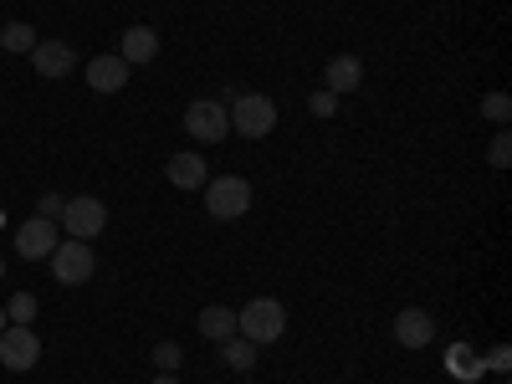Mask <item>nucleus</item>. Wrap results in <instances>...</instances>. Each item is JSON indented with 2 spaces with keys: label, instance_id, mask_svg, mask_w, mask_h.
<instances>
[{
  "label": "nucleus",
  "instance_id": "f257e3e1",
  "mask_svg": "<svg viewBox=\"0 0 512 384\" xmlns=\"http://www.w3.org/2000/svg\"><path fill=\"white\" fill-rule=\"evenodd\" d=\"M282 328H287V313H282V303L277 297H251V303L236 313V333L246 338V344H277L282 338Z\"/></svg>",
  "mask_w": 512,
  "mask_h": 384
},
{
  "label": "nucleus",
  "instance_id": "f03ea898",
  "mask_svg": "<svg viewBox=\"0 0 512 384\" xmlns=\"http://www.w3.org/2000/svg\"><path fill=\"white\" fill-rule=\"evenodd\" d=\"M226 113H231V128L241 139H267L277 128V103L267 93H236L226 103Z\"/></svg>",
  "mask_w": 512,
  "mask_h": 384
},
{
  "label": "nucleus",
  "instance_id": "7ed1b4c3",
  "mask_svg": "<svg viewBox=\"0 0 512 384\" xmlns=\"http://www.w3.org/2000/svg\"><path fill=\"white\" fill-rule=\"evenodd\" d=\"M47 262H52V277H57L62 287H82V282H93V272H98L93 246H88V241H72V236L57 241V251L47 256Z\"/></svg>",
  "mask_w": 512,
  "mask_h": 384
},
{
  "label": "nucleus",
  "instance_id": "20e7f679",
  "mask_svg": "<svg viewBox=\"0 0 512 384\" xmlns=\"http://www.w3.org/2000/svg\"><path fill=\"white\" fill-rule=\"evenodd\" d=\"M205 210L216 221H241L251 210V185L241 175H221V180H205Z\"/></svg>",
  "mask_w": 512,
  "mask_h": 384
},
{
  "label": "nucleus",
  "instance_id": "39448f33",
  "mask_svg": "<svg viewBox=\"0 0 512 384\" xmlns=\"http://www.w3.org/2000/svg\"><path fill=\"white\" fill-rule=\"evenodd\" d=\"M57 226H62V236H72V241H93V236H103V226H108V205H103L98 195H72Z\"/></svg>",
  "mask_w": 512,
  "mask_h": 384
},
{
  "label": "nucleus",
  "instance_id": "423d86ee",
  "mask_svg": "<svg viewBox=\"0 0 512 384\" xmlns=\"http://www.w3.org/2000/svg\"><path fill=\"white\" fill-rule=\"evenodd\" d=\"M185 128H190L195 144H221V139L231 134V113H226L221 98H195V103L185 108Z\"/></svg>",
  "mask_w": 512,
  "mask_h": 384
},
{
  "label": "nucleus",
  "instance_id": "0eeeda50",
  "mask_svg": "<svg viewBox=\"0 0 512 384\" xmlns=\"http://www.w3.org/2000/svg\"><path fill=\"white\" fill-rule=\"evenodd\" d=\"M36 359H41V338H36L26 323H11L6 333H0V364H6L11 374L36 369Z\"/></svg>",
  "mask_w": 512,
  "mask_h": 384
},
{
  "label": "nucleus",
  "instance_id": "6e6552de",
  "mask_svg": "<svg viewBox=\"0 0 512 384\" xmlns=\"http://www.w3.org/2000/svg\"><path fill=\"white\" fill-rule=\"evenodd\" d=\"M57 241H62V226L47 221V216H31V221L16 226V251L26 256V262H47V256L57 251Z\"/></svg>",
  "mask_w": 512,
  "mask_h": 384
},
{
  "label": "nucleus",
  "instance_id": "1a4fd4ad",
  "mask_svg": "<svg viewBox=\"0 0 512 384\" xmlns=\"http://www.w3.org/2000/svg\"><path fill=\"white\" fill-rule=\"evenodd\" d=\"M395 344L400 349H431L436 344V318L425 308H400L395 318Z\"/></svg>",
  "mask_w": 512,
  "mask_h": 384
},
{
  "label": "nucleus",
  "instance_id": "9d476101",
  "mask_svg": "<svg viewBox=\"0 0 512 384\" xmlns=\"http://www.w3.org/2000/svg\"><path fill=\"white\" fill-rule=\"evenodd\" d=\"M31 72H41V77H72L77 72V52L67 47V41H36L31 47Z\"/></svg>",
  "mask_w": 512,
  "mask_h": 384
},
{
  "label": "nucleus",
  "instance_id": "9b49d317",
  "mask_svg": "<svg viewBox=\"0 0 512 384\" xmlns=\"http://www.w3.org/2000/svg\"><path fill=\"white\" fill-rule=\"evenodd\" d=\"M164 175H169V185H175V190L195 195V190H205V180H210V169H205V154L185 149V154H169V164H164Z\"/></svg>",
  "mask_w": 512,
  "mask_h": 384
},
{
  "label": "nucleus",
  "instance_id": "f8f14e48",
  "mask_svg": "<svg viewBox=\"0 0 512 384\" xmlns=\"http://www.w3.org/2000/svg\"><path fill=\"white\" fill-rule=\"evenodd\" d=\"M118 57H123L128 67H149V62L159 57V31H154V26H128L123 41H118Z\"/></svg>",
  "mask_w": 512,
  "mask_h": 384
},
{
  "label": "nucleus",
  "instance_id": "ddd939ff",
  "mask_svg": "<svg viewBox=\"0 0 512 384\" xmlns=\"http://www.w3.org/2000/svg\"><path fill=\"white\" fill-rule=\"evenodd\" d=\"M128 67L123 57H93L88 67H82V77H88V88L93 93H118V88H128Z\"/></svg>",
  "mask_w": 512,
  "mask_h": 384
},
{
  "label": "nucleus",
  "instance_id": "4468645a",
  "mask_svg": "<svg viewBox=\"0 0 512 384\" xmlns=\"http://www.w3.org/2000/svg\"><path fill=\"white\" fill-rule=\"evenodd\" d=\"M323 82H328V93H359V82H364V62L359 57H333L328 62V72H323Z\"/></svg>",
  "mask_w": 512,
  "mask_h": 384
},
{
  "label": "nucleus",
  "instance_id": "2eb2a0df",
  "mask_svg": "<svg viewBox=\"0 0 512 384\" xmlns=\"http://www.w3.org/2000/svg\"><path fill=\"white\" fill-rule=\"evenodd\" d=\"M195 328H200V338H210V344H226V338L236 333V308H221V303H210V308H200Z\"/></svg>",
  "mask_w": 512,
  "mask_h": 384
},
{
  "label": "nucleus",
  "instance_id": "dca6fc26",
  "mask_svg": "<svg viewBox=\"0 0 512 384\" xmlns=\"http://www.w3.org/2000/svg\"><path fill=\"white\" fill-rule=\"evenodd\" d=\"M216 349H221V359H226V364H231L236 374H246V369H256V344H246V338H241V333H231V338H226V344H216Z\"/></svg>",
  "mask_w": 512,
  "mask_h": 384
},
{
  "label": "nucleus",
  "instance_id": "f3484780",
  "mask_svg": "<svg viewBox=\"0 0 512 384\" xmlns=\"http://www.w3.org/2000/svg\"><path fill=\"white\" fill-rule=\"evenodd\" d=\"M0 47H6V52H31L36 47V31L26 21H11L6 31H0Z\"/></svg>",
  "mask_w": 512,
  "mask_h": 384
},
{
  "label": "nucleus",
  "instance_id": "a211bd4d",
  "mask_svg": "<svg viewBox=\"0 0 512 384\" xmlns=\"http://www.w3.org/2000/svg\"><path fill=\"white\" fill-rule=\"evenodd\" d=\"M180 364H185L180 344H175V338H159V344H154V369H159V374H175Z\"/></svg>",
  "mask_w": 512,
  "mask_h": 384
},
{
  "label": "nucleus",
  "instance_id": "6ab92c4d",
  "mask_svg": "<svg viewBox=\"0 0 512 384\" xmlns=\"http://www.w3.org/2000/svg\"><path fill=\"white\" fill-rule=\"evenodd\" d=\"M482 118L502 128V123L512 118V98H507V93H487V98H482Z\"/></svg>",
  "mask_w": 512,
  "mask_h": 384
},
{
  "label": "nucleus",
  "instance_id": "aec40b11",
  "mask_svg": "<svg viewBox=\"0 0 512 384\" xmlns=\"http://www.w3.org/2000/svg\"><path fill=\"white\" fill-rule=\"evenodd\" d=\"M6 318H11V323H26V328H31V318H36V297H31V292H16L11 303H6Z\"/></svg>",
  "mask_w": 512,
  "mask_h": 384
},
{
  "label": "nucleus",
  "instance_id": "412c9836",
  "mask_svg": "<svg viewBox=\"0 0 512 384\" xmlns=\"http://www.w3.org/2000/svg\"><path fill=\"white\" fill-rule=\"evenodd\" d=\"M62 210H67V195H57V190H47L36 200V216H47V221H62Z\"/></svg>",
  "mask_w": 512,
  "mask_h": 384
},
{
  "label": "nucleus",
  "instance_id": "4be33fe9",
  "mask_svg": "<svg viewBox=\"0 0 512 384\" xmlns=\"http://www.w3.org/2000/svg\"><path fill=\"white\" fill-rule=\"evenodd\" d=\"M487 159H492V169H507V164H512V139H507V128H502V134L492 139Z\"/></svg>",
  "mask_w": 512,
  "mask_h": 384
},
{
  "label": "nucleus",
  "instance_id": "5701e85b",
  "mask_svg": "<svg viewBox=\"0 0 512 384\" xmlns=\"http://www.w3.org/2000/svg\"><path fill=\"white\" fill-rule=\"evenodd\" d=\"M308 113L333 118V113H338V93H328V88H323V93H313V98H308Z\"/></svg>",
  "mask_w": 512,
  "mask_h": 384
},
{
  "label": "nucleus",
  "instance_id": "b1692460",
  "mask_svg": "<svg viewBox=\"0 0 512 384\" xmlns=\"http://www.w3.org/2000/svg\"><path fill=\"white\" fill-rule=\"evenodd\" d=\"M154 384H180V374H154Z\"/></svg>",
  "mask_w": 512,
  "mask_h": 384
},
{
  "label": "nucleus",
  "instance_id": "393cba45",
  "mask_svg": "<svg viewBox=\"0 0 512 384\" xmlns=\"http://www.w3.org/2000/svg\"><path fill=\"white\" fill-rule=\"evenodd\" d=\"M11 328V318H6V308H0V333H6Z\"/></svg>",
  "mask_w": 512,
  "mask_h": 384
},
{
  "label": "nucleus",
  "instance_id": "a878e982",
  "mask_svg": "<svg viewBox=\"0 0 512 384\" xmlns=\"http://www.w3.org/2000/svg\"><path fill=\"white\" fill-rule=\"evenodd\" d=\"M0 277H6V262H0Z\"/></svg>",
  "mask_w": 512,
  "mask_h": 384
}]
</instances>
